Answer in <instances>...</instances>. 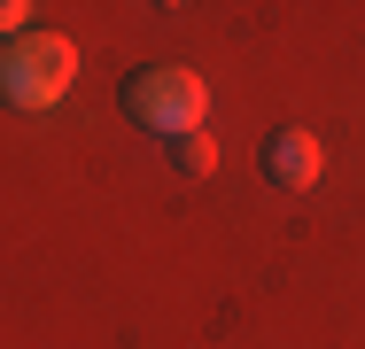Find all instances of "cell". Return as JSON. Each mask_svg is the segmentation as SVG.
<instances>
[{"label":"cell","instance_id":"obj_1","mask_svg":"<svg viewBox=\"0 0 365 349\" xmlns=\"http://www.w3.org/2000/svg\"><path fill=\"white\" fill-rule=\"evenodd\" d=\"M125 117L148 125V132H163V140H187V132H202V117H210V85L187 63H148V70L125 78Z\"/></svg>","mask_w":365,"mask_h":349},{"label":"cell","instance_id":"obj_2","mask_svg":"<svg viewBox=\"0 0 365 349\" xmlns=\"http://www.w3.org/2000/svg\"><path fill=\"white\" fill-rule=\"evenodd\" d=\"M78 78V47L63 31H24L0 47V101L8 109H55Z\"/></svg>","mask_w":365,"mask_h":349},{"label":"cell","instance_id":"obj_5","mask_svg":"<svg viewBox=\"0 0 365 349\" xmlns=\"http://www.w3.org/2000/svg\"><path fill=\"white\" fill-rule=\"evenodd\" d=\"M31 31V0H0V47Z\"/></svg>","mask_w":365,"mask_h":349},{"label":"cell","instance_id":"obj_3","mask_svg":"<svg viewBox=\"0 0 365 349\" xmlns=\"http://www.w3.org/2000/svg\"><path fill=\"white\" fill-rule=\"evenodd\" d=\"M319 171H327V147H319V132L280 125V132L264 140V179H272L280 194H311V187H319Z\"/></svg>","mask_w":365,"mask_h":349},{"label":"cell","instance_id":"obj_4","mask_svg":"<svg viewBox=\"0 0 365 349\" xmlns=\"http://www.w3.org/2000/svg\"><path fill=\"white\" fill-rule=\"evenodd\" d=\"M163 155H171V171H187V179H210L218 171V147L202 132H187V140H163Z\"/></svg>","mask_w":365,"mask_h":349}]
</instances>
